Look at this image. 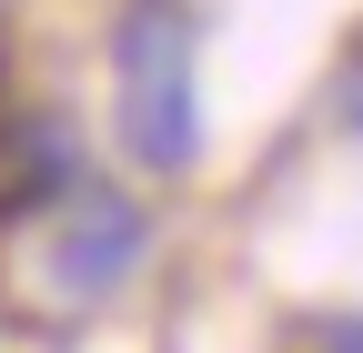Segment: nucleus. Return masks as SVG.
I'll return each instance as SVG.
<instances>
[{
  "mask_svg": "<svg viewBox=\"0 0 363 353\" xmlns=\"http://www.w3.org/2000/svg\"><path fill=\"white\" fill-rule=\"evenodd\" d=\"M81 182H91V172H81V131H71L61 111H30V121H11V172H0V212H61Z\"/></svg>",
  "mask_w": 363,
  "mask_h": 353,
  "instance_id": "3",
  "label": "nucleus"
},
{
  "mask_svg": "<svg viewBox=\"0 0 363 353\" xmlns=\"http://www.w3.org/2000/svg\"><path fill=\"white\" fill-rule=\"evenodd\" d=\"M142 252H152V212L131 192H111V182H81L61 202V223H51V293L101 303V293H121L142 273Z\"/></svg>",
  "mask_w": 363,
  "mask_h": 353,
  "instance_id": "2",
  "label": "nucleus"
},
{
  "mask_svg": "<svg viewBox=\"0 0 363 353\" xmlns=\"http://www.w3.org/2000/svg\"><path fill=\"white\" fill-rule=\"evenodd\" d=\"M323 353H363V313H333L323 323Z\"/></svg>",
  "mask_w": 363,
  "mask_h": 353,
  "instance_id": "5",
  "label": "nucleus"
},
{
  "mask_svg": "<svg viewBox=\"0 0 363 353\" xmlns=\"http://www.w3.org/2000/svg\"><path fill=\"white\" fill-rule=\"evenodd\" d=\"M333 131H343L353 152H363V40L343 51V71H333Z\"/></svg>",
  "mask_w": 363,
  "mask_h": 353,
  "instance_id": "4",
  "label": "nucleus"
},
{
  "mask_svg": "<svg viewBox=\"0 0 363 353\" xmlns=\"http://www.w3.org/2000/svg\"><path fill=\"white\" fill-rule=\"evenodd\" d=\"M111 131L152 182H182L202 162V30H192V0H121V21H111Z\"/></svg>",
  "mask_w": 363,
  "mask_h": 353,
  "instance_id": "1",
  "label": "nucleus"
}]
</instances>
